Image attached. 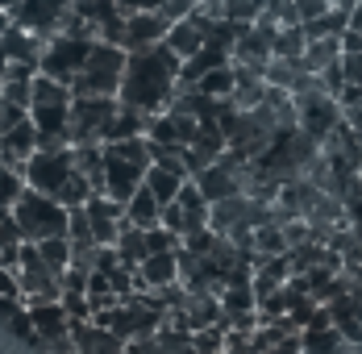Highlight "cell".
Wrapping results in <instances>:
<instances>
[{
    "instance_id": "cell-13",
    "label": "cell",
    "mask_w": 362,
    "mask_h": 354,
    "mask_svg": "<svg viewBox=\"0 0 362 354\" xmlns=\"http://www.w3.org/2000/svg\"><path fill=\"white\" fill-rule=\"evenodd\" d=\"M167 30H171V21H167L163 13H134V17H125L117 46H121L125 55H138V50L158 46V42L167 38Z\"/></svg>"
},
{
    "instance_id": "cell-31",
    "label": "cell",
    "mask_w": 362,
    "mask_h": 354,
    "mask_svg": "<svg viewBox=\"0 0 362 354\" xmlns=\"http://www.w3.org/2000/svg\"><path fill=\"white\" fill-rule=\"evenodd\" d=\"M296 8H300V25H308V21H317V17H325L329 8V0H296Z\"/></svg>"
},
{
    "instance_id": "cell-41",
    "label": "cell",
    "mask_w": 362,
    "mask_h": 354,
    "mask_svg": "<svg viewBox=\"0 0 362 354\" xmlns=\"http://www.w3.org/2000/svg\"><path fill=\"white\" fill-rule=\"evenodd\" d=\"M4 130H8V105L0 101V138H4Z\"/></svg>"
},
{
    "instance_id": "cell-42",
    "label": "cell",
    "mask_w": 362,
    "mask_h": 354,
    "mask_svg": "<svg viewBox=\"0 0 362 354\" xmlns=\"http://www.w3.org/2000/svg\"><path fill=\"white\" fill-rule=\"evenodd\" d=\"M4 75H8V55H4V46H0V84H4Z\"/></svg>"
},
{
    "instance_id": "cell-33",
    "label": "cell",
    "mask_w": 362,
    "mask_h": 354,
    "mask_svg": "<svg viewBox=\"0 0 362 354\" xmlns=\"http://www.w3.org/2000/svg\"><path fill=\"white\" fill-rule=\"evenodd\" d=\"M341 75H346V84L362 88V55H341Z\"/></svg>"
},
{
    "instance_id": "cell-22",
    "label": "cell",
    "mask_w": 362,
    "mask_h": 354,
    "mask_svg": "<svg viewBox=\"0 0 362 354\" xmlns=\"http://www.w3.org/2000/svg\"><path fill=\"white\" fill-rule=\"evenodd\" d=\"M196 88H200L204 96H213V101H229L233 88H238V71H233V63H221V67H213Z\"/></svg>"
},
{
    "instance_id": "cell-36",
    "label": "cell",
    "mask_w": 362,
    "mask_h": 354,
    "mask_svg": "<svg viewBox=\"0 0 362 354\" xmlns=\"http://www.w3.org/2000/svg\"><path fill=\"white\" fill-rule=\"evenodd\" d=\"M341 55H362V30H346L341 34Z\"/></svg>"
},
{
    "instance_id": "cell-21",
    "label": "cell",
    "mask_w": 362,
    "mask_h": 354,
    "mask_svg": "<svg viewBox=\"0 0 362 354\" xmlns=\"http://www.w3.org/2000/svg\"><path fill=\"white\" fill-rule=\"evenodd\" d=\"M300 63H304V67L313 71V75H321L325 67H333V63H341V38H313Z\"/></svg>"
},
{
    "instance_id": "cell-27",
    "label": "cell",
    "mask_w": 362,
    "mask_h": 354,
    "mask_svg": "<svg viewBox=\"0 0 362 354\" xmlns=\"http://www.w3.org/2000/svg\"><path fill=\"white\" fill-rule=\"evenodd\" d=\"M304 50H308L304 25H284L275 34V59H304Z\"/></svg>"
},
{
    "instance_id": "cell-12",
    "label": "cell",
    "mask_w": 362,
    "mask_h": 354,
    "mask_svg": "<svg viewBox=\"0 0 362 354\" xmlns=\"http://www.w3.org/2000/svg\"><path fill=\"white\" fill-rule=\"evenodd\" d=\"M37 154V125L30 121L25 108H13L8 105V130L0 138V159H8L13 167L25 171V163Z\"/></svg>"
},
{
    "instance_id": "cell-11",
    "label": "cell",
    "mask_w": 362,
    "mask_h": 354,
    "mask_svg": "<svg viewBox=\"0 0 362 354\" xmlns=\"http://www.w3.org/2000/svg\"><path fill=\"white\" fill-rule=\"evenodd\" d=\"M71 17H75V0H25L13 21L37 38H54L67 30Z\"/></svg>"
},
{
    "instance_id": "cell-5",
    "label": "cell",
    "mask_w": 362,
    "mask_h": 354,
    "mask_svg": "<svg viewBox=\"0 0 362 354\" xmlns=\"http://www.w3.org/2000/svg\"><path fill=\"white\" fill-rule=\"evenodd\" d=\"M125 63H129V55L121 46L96 38L88 59H83V67H79V75H75L71 92L75 96H117L121 79H125Z\"/></svg>"
},
{
    "instance_id": "cell-37",
    "label": "cell",
    "mask_w": 362,
    "mask_h": 354,
    "mask_svg": "<svg viewBox=\"0 0 362 354\" xmlns=\"http://www.w3.org/2000/svg\"><path fill=\"white\" fill-rule=\"evenodd\" d=\"M346 125H350V130L362 138V108H350V113H346Z\"/></svg>"
},
{
    "instance_id": "cell-4",
    "label": "cell",
    "mask_w": 362,
    "mask_h": 354,
    "mask_svg": "<svg viewBox=\"0 0 362 354\" xmlns=\"http://www.w3.org/2000/svg\"><path fill=\"white\" fill-rule=\"evenodd\" d=\"M67 217H71V209L63 200L42 196L34 188H25L13 205V221H17V229L30 246L46 242V238H67Z\"/></svg>"
},
{
    "instance_id": "cell-14",
    "label": "cell",
    "mask_w": 362,
    "mask_h": 354,
    "mask_svg": "<svg viewBox=\"0 0 362 354\" xmlns=\"http://www.w3.org/2000/svg\"><path fill=\"white\" fill-rule=\"evenodd\" d=\"M83 209H88V221H92L96 246H112V242H117V234H121V225H125V205H121V200H112V196H105V192H96Z\"/></svg>"
},
{
    "instance_id": "cell-20",
    "label": "cell",
    "mask_w": 362,
    "mask_h": 354,
    "mask_svg": "<svg viewBox=\"0 0 362 354\" xmlns=\"http://www.w3.org/2000/svg\"><path fill=\"white\" fill-rule=\"evenodd\" d=\"M187 183V176H180V171H171V167H158V163H150V171H146V188L154 192V200L167 209L175 196H180V188Z\"/></svg>"
},
{
    "instance_id": "cell-39",
    "label": "cell",
    "mask_w": 362,
    "mask_h": 354,
    "mask_svg": "<svg viewBox=\"0 0 362 354\" xmlns=\"http://www.w3.org/2000/svg\"><path fill=\"white\" fill-rule=\"evenodd\" d=\"M13 25H17V21H13V13H0V38L8 34V30H13Z\"/></svg>"
},
{
    "instance_id": "cell-38",
    "label": "cell",
    "mask_w": 362,
    "mask_h": 354,
    "mask_svg": "<svg viewBox=\"0 0 362 354\" xmlns=\"http://www.w3.org/2000/svg\"><path fill=\"white\" fill-rule=\"evenodd\" d=\"M21 4H25V0H0V13H13V17H17Z\"/></svg>"
},
{
    "instance_id": "cell-35",
    "label": "cell",
    "mask_w": 362,
    "mask_h": 354,
    "mask_svg": "<svg viewBox=\"0 0 362 354\" xmlns=\"http://www.w3.org/2000/svg\"><path fill=\"white\" fill-rule=\"evenodd\" d=\"M4 296H21V287H17V271H8V267H0V300Z\"/></svg>"
},
{
    "instance_id": "cell-8",
    "label": "cell",
    "mask_w": 362,
    "mask_h": 354,
    "mask_svg": "<svg viewBox=\"0 0 362 354\" xmlns=\"http://www.w3.org/2000/svg\"><path fill=\"white\" fill-rule=\"evenodd\" d=\"M88 50H92V42L88 38H71V34H54L46 38V50H42V75L46 79H54V84H67L71 88L79 67H83V59H88Z\"/></svg>"
},
{
    "instance_id": "cell-30",
    "label": "cell",
    "mask_w": 362,
    "mask_h": 354,
    "mask_svg": "<svg viewBox=\"0 0 362 354\" xmlns=\"http://www.w3.org/2000/svg\"><path fill=\"white\" fill-rule=\"evenodd\" d=\"M196 8H200V0H167V4L158 8V13H163V17H167L171 25H175V21H187V17H192Z\"/></svg>"
},
{
    "instance_id": "cell-34",
    "label": "cell",
    "mask_w": 362,
    "mask_h": 354,
    "mask_svg": "<svg viewBox=\"0 0 362 354\" xmlns=\"http://www.w3.org/2000/svg\"><path fill=\"white\" fill-rule=\"evenodd\" d=\"M337 105H341V113H350V108H362V88H358V84H346V88L337 92Z\"/></svg>"
},
{
    "instance_id": "cell-3",
    "label": "cell",
    "mask_w": 362,
    "mask_h": 354,
    "mask_svg": "<svg viewBox=\"0 0 362 354\" xmlns=\"http://www.w3.org/2000/svg\"><path fill=\"white\" fill-rule=\"evenodd\" d=\"M150 142L146 138H125V142H105V196L112 200H129L146 183L150 171Z\"/></svg>"
},
{
    "instance_id": "cell-44",
    "label": "cell",
    "mask_w": 362,
    "mask_h": 354,
    "mask_svg": "<svg viewBox=\"0 0 362 354\" xmlns=\"http://www.w3.org/2000/svg\"><path fill=\"white\" fill-rule=\"evenodd\" d=\"M329 4H333V0H329Z\"/></svg>"
},
{
    "instance_id": "cell-25",
    "label": "cell",
    "mask_w": 362,
    "mask_h": 354,
    "mask_svg": "<svg viewBox=\"0 0 362 354\" xmlns=\"http://www.w3.org/2000/svg\"><path fill=\"white\" fill-rule=\"evenodd\" d=\"M37 254H42V258H46V267H54L59 275H63V271L75 263L71 238H46V242H37Z\"/></svg>"
},
{
    "instance_id": "cell-7",
    "label": "cell",
    "mask_w": 362,
    "mask_h": 354,
    "mask_svg": "<svg viewBox=\"0 0 362 354\" xmlns=\"http://www.w3.org/2000/svg\"><path fill=\"white\" fill-rule=\"evenodd\" d=\"M341 121H346V113H341V105H337V96H329V92H321V88L296 96V130L308 134L313 142L325 146Z\"/></svg>"
},
{
    "instance_id": "cell-26",
    "label": "cell",
    "mask_w": 362,
    "mask_h": 354,
    "mask_svg": "<svg viewBox=\"0 0 362 354\" xmlns=\"http://www.w3.org/2000/svg\"><path fill=\"white\" fill-rule=\"evenodd\" d=\"M346 30H350V13H341V8H329L325 17H317V21L304 25L308 42H313V38H341Z\"/></svg>"
},
{
    "instance_id": "cell-2",
    "label": "cell",
    "mask_w": 362,
    "mask_h": 354,
    "mask_svg": "<svg viewBox=\"0 0 362 354\" xmlns=\"http://www.w3.org/2000/svg\"><path fill=\"white\" fill-rule=\"evenodd\" d=\"M71 105L75 92L67 84H54L37 71L34 96H30V121L37 125V150H63L71 146Z\"/></svg>"
},
{
    "instance_id": "cell-10",
    "label": "cell",
    "mask_w": 362,
    "mask_h": 354,
    "mask_svg": "<svg viewBox=\"0 0 362 354\" xmlns=\"http://www.w3.org/2000/svg\"><path fill=\"white\" fill-rule=\"evenodd\" d=\"M17 287L25 296V304L34 300H59L63 296V275L54 267H46V258L37 254V246H21V258H17Z\"/></svg>"
},
{
    "instance_id": "cell-43",
    "label": "cell",
    "mask_w": 362,
    "mask_h": 354,
    "mask_svg": "<svg viewBox=\"0 0 362 354\" xmlns=\"http://www.w3.org/2000/svg\"><path fill=\"white\" fill-rule=\"evenodd\" d=\"M358 176H362V163H358Z\"/></svg>"
},
{
    "instance_id": "cell-23",
    "label": "cell",
    "mask_w": 362,
    "mask_h": 354,
    "mask_svg": "<svg viewBox=\"0 0 362 354\" xmlns=\"http://www.w3.org/2000/svg\"><path fill=\"white\" fill-rule=\"evenodd\" d=\"M254 250H258V254H267V258L288 254V234H284V225H279V221L258 225V229H254Z\"/></svg>"
},
{
    "instance_id": "cell-9",
    "label": "cell",
    "mask_w": 362,
    "mask_h": 354,
    "mask_svg": "<svg viewBox=\"0 0 362 354\" xmlns=\"http://www.w3.org/2000/svg\"><path fill=\"white\" fill-rule=\"evenodd\" d=\"M71 176H75L71 146H63V150H37L34 159L25 163V188H34L42 196H54V200H59V192L67 188Z\"/></svg>"
},
{
    "instance_id": "cell-18",
    "label": "cell",
    "mask_w": 362,
    "mask_h": 354,
    "mask_svg": "<svg viewBox=\"0 0 362 354\" xmlns=\"http://www.w3.org/2000/svg\"><path fill=\"white\" fill-rule=\"evenodd\" d=\"M163 46H167L171 55H180L183 63H187V59L204 46V30H200L192 17H187V21H175V25L167 30V38H163Z\"/></svg>"
},
{
    "instance_id": "cell-24",
    "label": "cell",
    "mask_w": 362,
    "mask_h": 354,
    "mask_svg": "<svg viewBox=\"0 0 362 354\" xmlns=\"http://www.w3.org/2000/svg\"><path fill=\"white\" fill-rule=\"evenodd\" d=\"M21 192H25V171L13 167L8 159H0V209H13Z\"/></svg>"
},
{
    "instance_id": "cell-28",
    "label": "cell",
    "mask_w": 362,
    "mask_h": 354,
    "mask_svg": "<svg viewBox=\"0 0 362 354\" xmlns=\"http://www.w3.org/2000/svg\"><path fill=\"white\" fill-rule=\"evenodd\" d=\"M267 0H225V21H238V25H254L262 17Z\"/></svg>"
},
{
    "instance_id": "cell-40",
    "label": "cell",
    "mask_w": 362,
    "mask_h": 354,
    "mask_svg": "<svg viewBox=\"0 0 362 354\" xmlns=\"http://www.w3.org/2000/svg\"><path fill=\"white\" fill-rule=\"evenodd\" d=\"M350 30H362V0H358V8L350 13Z\"/></svg>"
},
{
    "instance_id": "cell-29",
    "label": "cell",
    "mask_w": 362,
    "mask_h": 354,
    "mask_svg": "<svg viewBox=\"0 0 362 354\" xmlns=\"http://www.w3.org/2000/svg\"><path fill=\"white\" fill-rule=\"evenodd\" d=\"M262 17L275 21L279 30H284V25H300V8H296V0H267Z\"/></svg>"
},
{
    "instance_id": "cell-17",
    "label": "cell",
    "mask_w": 362,
    "mask_h": 354,
    "mask_svg": "<svg viewBox=\"0 0 362 354\" xmlns=\"http://www.w3.org/2000/svg\"><path fill=\"white\" fill-rule=\"evenodd\" d=\"M34 79H37V67L8 63V75H4V84H0V101H4V105H13V108H30Z\"/></svg>"
},
{
    "instance_id": "cell-6",
    "label": "cell",
    "mask_w": 362,
    "mask_h": 354,
    "mask_svg": "<svg viewBox=\"0 0 362 354\" xmlns=\"http://www.w3.org/2000/svg\"><path fill=\"white\" fill-rule=\"evenodd\" d=\"M117 96H75L71 105V146H105L112 134V121H117Z\"/></svg>"
},
{
    "instance_id": "cell-16",
    "label": "cell",
    "mask_w": 362,
    "mask_h": 354,
    "mask_svg": "<svg viewBox=\"0 0 362 354\" xmlns=\"http://www.w3.org/2000/svg\"><path fill=\"white\" fill-rule=\"evenodd\" d=\"M0 46H4L8 63H25V67H42V50H46V38H37V34H30V30H21V25H13L8 34L0 38Z\"/></svg>"
},
{
    "instance_id": "cell-1",
    "label": "cell",
    "mask_w": 362,
    "mask_h": 354,
    "mask_svg": "<svg viewBox=\"0 0 362 354\" xmlns=\"http://www.w3.org/2000/svg\"><path fill=\"white\" fill-rule=\"evenodd\" d=\"M180 67H183V59L180 55H171L163 42L150 46V50L129 55L117 101H121V105L142 108V113H150V117L167 113L171 101H175V92H180Z\"/></svg>"
},
{
    "instance_id": "cell-19",
    "label": "cell",
    "mask_w": 362,
    "mask_h": 354,
    "mask_svg": "<svg viewBox=\"0 0 362 354\" xmlns=\"http://www.w3.org/2000/svg\"><path fill=\"white\" fill-rule=\"evenodd\" d=\"M125 217H129V225H142V229H154V225H163V205L154 200V192L150 188H138L129 200H125Z\"/></svg>"
},
{
    "instance_id": "cell-15",
    "label": "cell",
    "mask_w": 362,
    "mask_h": 354,
    "mask_svg": "<svg viewBox=\"0 0 362 354\" xmlns=\"http://www.w3.org/2000/svg\"><path fill=\"white\" fill-rule=\"evenodd\" d=\"M134 283H138V292H158L167 283H180V250H171V254H146L142 263H138V271H134Z\"/></svg>"
},
{
    "instance_id": "cell-32",
    "label": "cell",
    "mask_w": 362,
    "mask_h": 354,
    "mask_svg": "<svg viewBox=\"0 0 362 354\" xmlns=\"http://www.w3.org/2000/svg\"><path fill=\"white\" fill-rule=\"evenodd\" d=\"M167 0H117V8L125 13V17H134V13H158Z\"/></svg>"
}]
</instances>
